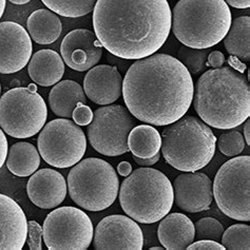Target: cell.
Listing matches in <instances>:
<instances>
[{"label": "cell", "instance_id": "cell-1", "mask_svg": "<svg viewBox=\"0 0 250 250\" xmlns=\"http://www.w3.org/2000/svg\"><path fill=\"white\" fill-rule=\"evenodd\" d=\"M191 74L179 59L152 54L131 64L123 81L124 102L137 120L168 126L187 113L193 101Z\"/></svg>", "mask_w": 250, "mask_h": 250}, {"label": "cell", "instance_id": "cell-2", "mask_svg": "<svg viewBox=\"0 0 250 250\" xmlns=\"http://www.w3.org/2000/svg\"><path fill=\"white\" fill-rule=\"evenodd\" d=\"M167 0H97L93 28L103 47L123 59H142L154 54L171 31Z\"/></svg>", "mask_w": 250, "mask_h": 250}, {"label": "cell", "instance_id": "cell-3", "mask_svg": "<svg viewBox=\"0 0 250 250\" xmlns=\"http://www.w3.org/2000/svg\"><path fill=\"white\" fill-rule=\"evenodd\" d=\"M194 110L209 127L228 130L250 116V87L245 76L230 67L205 72L194 88Z\"/></svg>", "mask_w": 250, "mask_h": 250}, {"label": "cell", "instance_id": "cell-4", "mask_svg": "<svg viewBox=\"0 0 250 250\" xmlns=\"http://www.w3.org/2000/svg\"><path fill=\"white\" fill-rule=\"evenodd\" d=\"M171 17V29L177 41L194 49L218 44L232 21L225 0H180Z\"/></svg>", "mask_w": 250, "mask_h": 250}, {"label": "cell", "instance_id": "cell-5", "mask_svg": "<svg viewBox=\"0 0 250 250\" xmlns=\"http://www.w3.org/2000/svg\"><path fill=\"white\" fill-rule=\"evenodd\" d=\"M215 144L216 137L207 124L195 116L184 115L164 129L161 148L170 166L193 172L211 162Z\"/></svg>", "mask_w": 250, "mask_h": 250}, {"label": "cell", "instance_id": "cell-6", "mask_svg": "<svg viewBox=\"0 0 250 250\" xmlns=\"http://www.w3.org/2000/svg\"><path fill=\"white\" fill-rule=\"evenodd\" d=\"M120 203L124 211L135 222L156 223L173 206L172 184L156 169H135L122 183Z\"/></svg>", "mask_w": 250, "mask_h": 250}, {"label": "cell", "instance_id": "cell-7", "mask_svg": "<svg viewBox=\"0 0 250 250\" xmlns=\"http://www.w3.org/2000/svg\"><path fill=\"white\" fill-rule=\"evenodd\" d=\"M120 180L114 168L106 161L89 157L78 162L68 175L70 197L88 211H103L116 200Z\"/></svg>", "mask_w": 250, "mask_h": 250}, {"label": "cell", "instance_id": "cell-8", "mask_svg": "<svg viewBox=\"0 0 250 250\" xmlns=\"http://www.w3.org/2000/svg\"><path fill=\"white\" fill-rule=\"evenodd\" d=\"M43 98L29 88H14L0 97V128L15 139L36 135L47 122Z\"/></svg>", "mask_w": 250, "mask_h": 250}, {"label": "cell", "instance_id": "cell-9", "mask_svg": "<svg viewBox=\"0 0 250 250\" xmlns=\"http://www.w3.org/2000/svg\"><path fill=\"white\" fill-rule=\"evenodd\" d=\"M213 197L228 218L250 221V156H235L219 169L212 184Z\"/></svg>", "mask_w": 250, "mask_h": 250}, {"label": "cell", "instance_id": "cell-10", "mask_svg": "<svg viewBox=\"0 0 250 250\" xmlns=\"http://www.w3.org/2000/svg\"><path fill=\"white\" fill-rule=\"evenodd\" d=\"M42 160L55 168L73 167L83 157L87 139L81 127L68 118H57L44 125L38 140Z\"/></svg>", "mask_w": 250, "mask_h": 250}, {"label": "cell", "instance_id": "cell-11", "mask_svg": "<svg viewBox=\"0 0 250 250\" xmlns=\"http://www.w3.org/2000/svg\"><path fill=\"white\" fill-rule=\"evenodd\" d=\"M134 128L133 115L121 104L98 108L88 125V139L98 153L106 156L123 155L129 151L128 135Z\"/></svg>", "mask_w": 250, "mask_h": 250}, {"label": "cell", "instance_id": "cell-12", "mask_svg": "<svg viewBox=\"0 0 250 250\" xmlns=\"http://www.w3.org/2000/svg\"><path fill=\"white\" fill-rule=\"evenodd\" d=\"M43 241L50 250H85L93 240V224L83 210L65 206L51 211L44 220Z\"/></svg>", "mask_w": 250, "mask_h": 250}, {"label": "cell", "instance_id": "cell-13", "mask_svg": "<svg viewBox=\"0 0 250 250\" xmlns=\"http://www.w3.org/2000/svg\"><path fill=\"white\" fill-rule=\"evenodd\" d=\"M93 236L96 250H142L144 247L141 227L126 215L106 216L98 223Z\"/></svg>", "mask_w": 250, "mask_h": 250}, {"label": "cell", "instance_id": "cell-14", "mask_svg": "<svg viewBox=\"0 0 250 250\" xmlns=\"http://www.w3.org/2000/svg\"><path fill=\"white\" fill-rule=\"evenodd\" d=\"M32 56V41L25 29L14 21L0 22V73L22 70Z\"/></svg>", "mask_w": 250, "mask_h": 250}, {"label": "cell", "instance_id": "cell-15", "mask_svg": "<svg viewBox=\"0 0 250 250\" xmlns=\"http://www.w3.org/2000/svg\"><path fill=\"white\" fill-rule=\"evenodd\" d=\"M63 62L72 70L88 71L101 61L103 44L95 33L87 29H76L64 36L61 45Z\"/></svg>", "mask_w": 250, "mask_h": 250}, {"label": "cell", "instance_id": "cell-16", "mask_svg": "<svg viewBox=\"0 0 250 250\" xmlns=\"http://www.w3.org/2000/svg\"><path fill=\"white\" fill-rule=\"evenodd\" d=\"M173 202L184 211L196 213L206 211L213 200L212 182L202 172H185L173 183Z\"/></svg>", "mask_w": 250, "mask_h": 250}, {"label": "cell", "instance_id": "cell-17", "mask_svg": "<svg viewBox=\"0 0 250 250\" xmlns=\"http://www.w3.org/2000/svg\"><path fill=\"white\" fill-rule=\"evenodd\" d=\"M83 90L91 102L107 106L121 97L123 77L113 65H94L83 78Z\"/></svg>", "mask_w": 250, "mask_h": 250}, {"label": "cell", "instance_id": "cell-18", "mask_svg": "<svg viewBox=\"0 0 250 250\" xmlns=\"http://www.w3.org/2000/svg\"><path fill=\"white\" fill-rule=\"evenodd\" d=\"M29 199L35 206L52 209L61 205L67 195V183L56 170L43 168L34 172L27 185Z\"/></svg>", "mask_w": 250, "mask_h": 250}, {"label": "cell", "instance_id": "cell-19", "mask_svg": "<svg viewBox=\"0 0 250 250\" xmlns=\"http://www.w3.org/2000/svg\"><path fill=\"white\" fill-rule=\"evenodd\" d=\"M28 221L18 204L0 193V250H21L27 242Z\"/></svg>", "mask_w": 250, "mask_h": 250}, {"label": "cell", "instance_id": "cell-20", "mask_svg": "<svg viewBox=\"0 0 250 250\" xmlns=\"http://www.w3.org/2000/svg\"><path fill=\"white\" fill-rule=\"evenodd\" d=\"M157 236L167 250H184L194 241V224L183 213H171L162 219Z\"/></svg>", "mask_w": 250, "mask_h": 250}, {"label": "cell", "instance_id": "cell-21", "mask_svg": "<svg viewBox=\"0 0 250 250\" xmlns=\"http://www.w3.org/2000/svg\"><path fill=\"white\" fill-rule=\"evenodd\" d=\"M28 72L31 80L42 87H51L62 80L64 62L55 51L41 50L29 62Z\"/></svg>", "mask_w": 250, "mask_h": 250}, {"label": "cell", "instance_id": "cell-22", "mask_svg": "<svg viewBox=\"0 0 250 250\" xmlns=\"http://www.w3.org/2000/svg\"><path fill=\"white\" fill-rule=\"evenodd\" d=\"M87 96L82 85L73 81L59 82L49 94V104L53 113L62 118H70L78 103L84 104Z\"/></svg>", "mask_w": 250, "mask_h": 250}, {"label": "cell", "instance_id": "cell-23", "mask_svg": "<svg viewBox=\"0 0 250 250\" xmlns=\"http://www.w3.org/2000/svg\"><path fill=\"white\" fill-rule=\"evenodd\" d=\"M27 27L30 37L38 44L55 42L62 31L59 16L47 9L33 12L28 18Z\"/></svg>", "mask_w": 250, "mask_h": 250}, {"label": "cell", "instance_id": "cell-24", "mask_svg": "<svg viewBox=\"0 0 250 250\" xmlns=\"http://www.w3.org/2000/svg\"><path fill=\"white\" fill-rule=\"evenodd\" d=\"M5 162L10 172L19 177H27L38 169L41 156L34 145L21 142L12 145Z\"/></svg>", "mask_w": 250, "mask_h": 250}, {"label": "cell", "instance_id": "cell-25", "mask_svg": "<svg viewBox=\"0 0 250 250\" xmlns=\"http://www.w3.org/2000/svg\"><path fill=\"white\" fill-rule=\"evenodd\" d=\"M162 136L159 131L148 125H140L130 131L128 148L134 156L148 159L160 152Z\"/></svg>", "mask_w": 250, "mask_h": 250}, {"label": "cell", "instance_id": "cell-26", "mask_svg": "<svg viewBox=\"0 0 250 250\" xmlns=\"http://www.w3.org/2000/svg\"><path fill=\"white\" fill-rule=\"evenodd\" d=\"M224 45L229 54L242 62L250 61V17L241 16L230 24L229 31L224 37Z\"/></svg>", "mask_w": 250, "mask_h": 250}, {"label": "cell", "instance_id": "cell-27", "mask_svg": "<svg viewBox=\"0 0 250 250\" xmlns=\"http://www.w3.org/2000/svg\"><path fill=\"white\" fill-rule=\"evenodd\" d=\"M52 12L62 17H83L93 11L97 0H42Z\"/></svg>", "mask_w": 250, "mask_h": 250}, {"label": "cell", "instance_id": "cell-28", "mask_svg": "<svg viewBox=\"0 0 250 250\" xmlns=\"http://www.w3.org/2000/svg\"><path fill=\"white\" fill-rule=\"evenodd\" d=\"M222 245L228 250L250 249V227L245 224H235L222 235Z\"/></svg>", "mask_w": 250, "mask_h": 250}, {"label": "cell", "instance_id": "cell-29", "mask_svg": "<svg viewBox=\"0 0 250 250\" xmlns=\"http://www.w3.org/2000/svg\"><path fill=\"white\" fill-rule=\"evenodd\" d=\"M208 49H194L182 45L177 52V59L185 65L190 74H197L206 67Z\"/></svg>", "mask_w": 250, "mask_h": 250}, {"label": "cell", "instance_id": "cell-30", "mask_svg": "<svg viewBox=\"0 0 250 250\" xmlns=\"http://www.w3.org/2000/svg\"><path fill=\"white\" fill-rule=\"evenodd\" d=\"M221 152L229 157L240 155L245 148V140L239 131L231 130L220 135L218 140Z\"/></svg>", "mask_w": 250, "mask_h": 250}, {"label": "cell", "instance_id": "cell-31", "mask_svg": "<svg viewBox=\"0 0 250 250\" xmlns=\"http://www.w3.org/2000/svg\"><path fill=\"white\" fill-rule=\"evenodd\" d=\"M195 236L197 240H212L220 241L224 233L222 224L213 218H203L197 221L194 225Z\"/></svg>", "mask_w": 250, "mask_h": 250}, {"label": "cell", "instance_id": "cell-32", "mask_svg": "<svg viewBox=\"0 0 250 250\" xmlns=\"http://www.w3.org/2000/svg\"><path fill=\"white\" fill-rule=\"evenodd\" d=\"M43 231L42 226L35 221L28 222L27 244L31 250H42V240Z\"/></svg>", "mask_w": 250, "mask_h": 250}, {"label": "cell", "instance_id": "cell-33", "mask_svg": "<svg viewBox=\"0 0 250 250\" xmlns=\"http://www.w3.org/2000/svg\"><path fill=\"white\" fill-rule=\"evenodd\" d=\"M72 118L78 126H88L92 122V118H93V111L91 110L89 106H85L84 104L78 103L73 113H72Z\"/></svg>", "mask_w": 250, "mask_h": 250}, {"label": "cell", "instance_id": "cell-34", "mask_svg": "<svg viewBox=\"0 0 250 250\" xmlns=\"http://www.w3.org/2000/svg\"><path fill=\"white\" fill-rule=\"evenodd\" d=\"M188 250H224V247L220 243L212 240H199L195 243H191L188 247Z\"/></svg>", "mask_w": 250, "mask_h": 250}, {"label": "cell", "instance_id": "cell-35", "mask_svg": "<svg viewBox=\"0 0 250 250\" xmlns=\"http://www.w3.org/2000/svg\"><path fill=\"white\" fill-rule=\"evenodd\" d=\"M224 62H225V56L220 51H213L211 53L208 54L206 65L211 67L214 69H218L223 67Z\"/></svg>", "mask_w": 250, "mask_h": 250}, {"label": "cell", "instance_id": "cell-36", "mask_svg": "<svg viewBox=\"0 0 250 250\" xmlns=\"http://www.w3.org/2000/svg\"><path fill=\"white\" fill-rule=\"evenodd\" d=\"M8 151H9L8 140H6L3 130L0 128V169H1L2 166L4 165L6 155H8Z\"/></svg>", "mask_w": 250, "mask_h": 250}, {"label": "cell", "instance_id": "cell-37", "mask_svg": "<svg viewBox=\"0 0 250 250\" xmlns=\"http://www.w3.org/2000/svg\"><path fill=\"white\" fill-rule=\"evenodd\" d=\"M160 157H161V153L159 152L155 155H153L152 157H148V159H142V157H137V156L133 155V160L137 164V165L143 166V167H149V166L154 165V164L159 162Z\"/></svg>", "mask_w": 250, "mask_h": 250}, {"label": "cell", "instance_id": "cell-38", "mask_svg": "<svg viewBox=\"0 0 250 250\" xmlns=\"http://www.w3.org/2000/svg\"><path fill=\"white\" fill-rule=\"evenodd\" d=\"M117 170H118V173H120V175L126 177L131 172H132V166H131V164L128 162H122L118 164Z\"/></svg>", "mask_w": 250, "mask_h": 250}, {"label": "cell", "instance_id": "cell-39", "mask_svg": "<svg viewBox=\"0 0 250 250\" xmlns=\"http://www.w3.org/2000/svg\"><path fill=\"white\" fill-rule=\"evenodd\" d=\"M225 2L235 9H248L250 6V0H225Z\"/></svg>", "mask_w": 250, "mask_h": 250}, {"label": "cell", "instance_id": "cell-40", "mask_svg": "<svg viewBox=\"0 0 250 250\" xmlns=\"http://www.w3.org/2000/svg\"><path fill=\"white\" fill-rule=\"evenodd\" d=\"M244 135H245V142L249 146V145H250V120H249V118H247L246 123H245Z\"/></svg>", "mask_w": 250, "mask_h": 250}, {"label": "cell", "instance_id": "cell-41", "mask_svg": "<svg viewBox=\"0 0 250 250\" xmlns=\"http://www.w3.org/2000/svg\"><path fill=\"white\" fill-rule=\"evenodd\" d=\"M5 3H6V0H0V18L2 17L3 13H4Z\"/></svg>", "mask_w": 250, "mask_h": 250}, {"label": "cell", "instance_id": "cell-42", "mask_svg": "<svg viewBox=\"0 0 250 250\" xmlns=\"http://www.w3.org/2000/svg\"><path fill=\"white\" fill-rule=\"evenodd\" d=\"M9 1L11 2V3H14V4H25V3H28V2H30L31 0H9Z\"/></svg>", "mask_w": 250, "mask_h": 250}, {"label": "cell", "instance_id": "cell-43", "mask_svg": "<svg viewBox=\"0 0 250 250\" xmlns=\"http://www.w3.org/2000/svg\"><path fill=\"white\" fill-rule=\"evenodd\" d=\"M28 88H29L31 91H37V87H36V84H34V83L29 84Z\"/></svg>", "mask_w": 250, "mask_h": 250}, {"label": "cell", "instance_id": "cell-44", "mask_svg": "<svg viewBox=\"0 0 250 250\" xmlns=\"http://www.w3.org/2000/svg\"><path fill=\"white\" fill-rule=\"evenodd\" d=\"M164 247H152V248H150V250H162Z\"/></svg>", "mask_w": 250, "mask_h": 250}, {"label": "cell", "instance_id": "cell-45", "mask_svg": "<svg viewBox=\"0 0 250 250\" xmlns=\"http://www.w3.org/2000/svg\"><path fill=\"white\" fill-rule=\"evenodd\" d=\"M0 93H1V84H0Z\"/></svg>", "mask_w": 250, "mask_h": 250}]
</instances>
